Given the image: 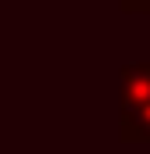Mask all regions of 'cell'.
I'll return each mask as SVG.
<instances>
[{"label": "cell", "mask_w": 150, "mask_h": 154, "mask_svg": "<svg viewBox=\"0 0 150 154\" xmlns=\"http://www.w3.org/2000/svg\"><path fill=\"white\" fill-rule=\"evenodd\" d=\"M150 100V61H136L122 68V111Z\"/></svg>", "instance_id": "obj_1"}, {"label": "cell", "mask_w": 150, "mask_h": 154, "mask_svg": "<svg viewBox=\"0 0 150 154\" xmlns=\"http://www.w3.org/2000/svg\"><path fill=\"white\" fill-rule=\"evenodd\" d=\"M122 140L125 143H132V140H150V100L143 104H136V108H129V111H122Z\"/></svg>", "instance_id": "obj_2"}, {"label": "cell", "mask_w": 150, "mask_h": 154, "mask_svg": "<svg viewBox=\"0 0 150 154\" xmlns=\"http://www.w3.org/2000/svg\"><path fill=\"white\" fill-rule=\"evenodd\" d=\"M125 11H150V0H122Z\"/></svg>", "instance_id": "obj_3"}]
</instances>
